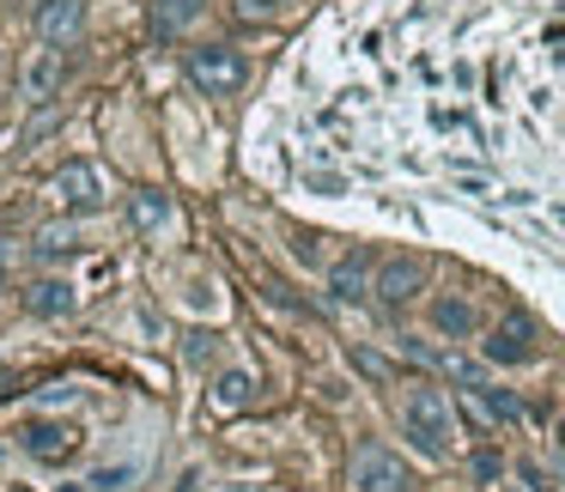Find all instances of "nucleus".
<instances>
[{
	"label": "nucleus",
	"instance_id": "obj_1",
	"mask_svg": "<svg viewBox=\"0 0 565 492\" xmlns=\"http://www.w3.org/2000/svg\"><path fill=\"white\" fill-rule=\"evenodd\" d=\"M401 426H408V438L420 444V456H450V444H457V407H450V396L444 389H413L408 407H401Z\"/></svg>",
	"mask_w": 565,
	"mask_h": 492
},
{
	"label": "nucleus",
	"instance_id": "obj_2",
	"mask_svg": "<svg viewBox=\"0 0 565 492\" xmlns=\"http://www.w3.org/2000/svg\"><path fill=\"white\" fill-rule=\"evenodd\" d=\"M189 79H195L207 98H237V92H244V79H249V67H244V55H237V49L201 43L195 55H189Z\"/></svg>",
	"mask_w": 565,
	"mask_h": 492
},
{
	"label": "nucleus",
	"instance_id": "obj_3",
	"mask_svg": "<svg viewBox=\"0 0 565 492\" xmlns=\"http://www.w3.org/2000/svg\"><path fill=\"white\" fill-rule=\"evenodd\" d=\"M352 492H408L413 475H408V462L396 456V450H383V444H359L352 450Z\"/></svg>",
	"mask_w": 565,
	"mask_h": 492
},
{
	"label": "nucleus",
	"instance_id": "obj_4",
	"mask_svg": "<svg viewBox=\"0 0 565 492\" xmlns=\"http://www.w3.org/2000/svg\"><path fill=\"white\" fill-rule=\"evenodd\" d=\"M49 195L62 200L67 213H98V207H104V177H98V165H92V158H74V165H62V170H55Z\"/></svg>",
	"mask_w": 565,
	"mask_h": 492
},
{
	"label": "nucleus",
	"instance_id": "obj_5",
	"mask_svg": "<svg viewBox=\"0 0 565 492\" xmlns=\"http://www.w3.org/2000/svg\"><path fill=\"white\" fill-rule=\"evenodd\" d=\"M487 359L492 365H529L535 359V323L523 316V310H511V316L487 335Z\"/></svg>",
	"mask_w": 565,
	"mask_h": 492
},
{
	"label": "nucleus",
	"instance_id": "obj_6",
	"mask_svg": "<svg viewBox=\"0 0 565 492\" xmlns=\"http://www.w3.org/2000/svg\"><path fill=\"white\" fill-rule=\"evenodd\" d=\"M371 293L383 305H408L413 293H426V262H413V256H389V262L371 274Z\"/></svg>",
	"mask_w": 565,
	"mask_h": 492
},
{
	"label": "nucleus",
	"instance_id": "obj_7",
	"mask_svg": "<svg viewBox=\"0 0 565 492\" xmlns=\"http://www.w3.org/2000/svg\"><path fill=\"white\" fill-rule=\"evenodd\" d=\"M25 450H31L37 462H67L79 450V431L62 426V419H31V426H25Z\"/></svg>",
	"mask_w": 565,
	"mask_h": 492
},
{
	"label": "nucleus",
	"instance_id": "obj_8",
	"mask_svg": "<svg viewBox=\"0 0 565 492\" xmlns=\"http://www.w3.org/2000/svg\"><path fill=\"white\" fill-rule=\"evenodd\" d=\"M329 293H335L341 305H365L371 298V256L365 249H352V256H341V262L329 268Z\"/></svg>",
	"mask_w": 565,
	"mask_h": 492
},
{
	"label": "nucleus",
	"instance_id": "obj_9",
	"mask_svg": "<svg viewBox=\"0 0 565 492\" xmlns=\"http://www.w3.org/2000/svg\"><path fill=\"white\" fill-rule=\"evenodd\" d=\"M79 25H86V0H43V13H37V31H43V43H74Z\"/></svg>",
	"mask_w": 565,
	"mask_h": 492
},
{
	"label": "nucleus",
	"instance_id": "obj_10",
	"mask_svg": "<svg viewBox=\"0 0 565 492\" xmlns=\"http://www.w3.org/2000/svg\"><path fill=\"white\" fill-rule=\"evenodd\" d=\"M62 74H67V62H62V49L49 43V49H37L31 62H25V98H55V86H62Z\"/></svg>",
	"mask_w": 565,
	"mask_h": 492
},
{
	"label": "nucleus",
	"instance_id": "obj_11",
	"mask_svg": "<svg viewBox=\"0 0 565 492\" xmlns=\"http://www.w3.org/2000/svg\"><path fill=\"white\" fill-rule=\"evenodd\" d=\"M74 286L67 280H37V286H25V310L31 316H74Z\"/></svg>",
	"mask_w": 565,
	"mask_h": 492
},
{
	"label": "nucleus",
	"instance_id": "obj_12",
	"mask_svg": "<svg viewBox=\"0 0 565 492\" xmlns=\"http://www.w3.org/2000/svg\"><path fill=\"white\" fill-rule=\"evenodd\" d=\"M432 323H438L450 340H468L474 328H480V316H474L468 298H438V305H432Z\"/></svg>",
	"mask_w": 565,
	"mask_h": 492
},
{
	"label": "nucleus",
	"instance_id": "obj_13",
	"mask_svg": "<svg viewBox=\"0 0 565 492\" xmlns=\"http://www.w3.org/2000/svg\"><path fill=\"white\" fill-rule=\"evenodd\" d=\"M195 13H201V0H153V31L177 37V31H189V18Z\"/></svg>",
	"mask_w": 565,
	"mask_h": 492
},
{
	"label": "nucleus",
	"instance_id": "obj_14",
	"mask_svg": "<svg viewBox=\"0 0 565 492\" xmlns=\"http://www.w3.org/2000/svg\"><path fill=\"white\" fill-rule=\"evenodd\" d=\"M474 396V407H487L492 419H504V426H517L523 419V401L511 396V389H492V384H480V389H468Z\"/></svg>",
	"mask_w": 565,
	"mask_h": 492
},
{
	"label": "nucleus",
	"instance_id": "obj_15",
	"mask_svg": "<svg viewBox=\"0 0 565 492\" xmlns=\"http://www.w3.org/2000/svg\"><path fill=\"white\" fill-rule=\"evenodd\" d=\"M128 219H134V225H158V219H165V195H158V189H140V195L128 200Z\"/></svg>",
	"mask_w": 565,
	"mask_h": 492
},
{
	"label": "nucleus",
	"instance_id": "obj_16",
	"mask_svg": "<svg viewBox=\"0 0 565 492\" xmlns=\"http://www.w3.org/2000/svg\"><path fill=\"white\" fill-rule=\"evenodd\" d=\"M438 371H450L462 389H480V384H487V377H480V365H474V359H462V353H438Z\"/></svg>",
	"mask_w": 565,
	"mask_h": 492
},
{
	"label": "nucleus",
	"instance_id": "obj_17",
	"mask_svg": "<svg viewBox=\"0 0 565 492\" xmlns=\"http://www.w3.org/2000/svg\"><path fill=\"white\" fill-rule=\"evenodd\" d=\"M74 249V225H43L37 231V256H67Z\"/></svg>",
	"mask_w": 565,
	"mask_h": 492
},
{
	"label": "nucleus",
	"instance_id": "obj_18",
	"mask_svg": "<svg viewBox=\"0 0 565 492\" xmlns=\"http://www.w3.org/2000/svg\"><path fill=\"white\" fill-rule=\"evenodd\" d=\"M219 407H249V377H237V371H231V377H219Z\"/></svg>",
	"mask_w": 565,
	"mask_h": 492
},
{
	"label": "nucleus",
	"instance_id": "obj_19",
	"mask_svg": "<svg viewBox=\"0 0 565 492\" xmlns=\"http://www.w3.org/2000/svg\"><path fill=\"white\" fill-rule=\"evenodd\" d=\"M474 475H480V480H499V456H492V450H480V456H474Z\"/></svg>",
	"mask_w": 565,
	"mask_h": 492
},
{
	"label": "nucleus",
	"instance_id": "obj_20",
	"mask_svg": "<svg viewBox=\"0 0 565 492\" xmlns=\"http://www.w3.org/2000/svg\"><path fill=\"white\" fill-rule=\"evenodd\" d=\"M55 128V109H43V116H31V128H25V140H37V134H49Z\"/></svg>",
	"mask_w": 565,
	"mask_h": 492
},
{
	"label": "nucleus",
	"instance_id": "obj_21",
	"mask_svg": "<svg viewBox=\"0 0 565 492\" xmlns=\"http://www.w3.org/2000/svg\"><path fill=\"white\" fill-rule=\"evenodd\" d=\"M214 353V335H189V359H207Z\"/></svg>",
	"mask_w": 565,
	"mask_h": 492
},
{
	"label": "nucleus",
	"instance_id": "obj_22",
	"mask_svg": "<svg viewBox=\"0 0 565 492\" xmlns=\"http://www.w3.org/2000/svg\"><path fill=\"white\" fill-rule=\"evenodd\" d=\"M7 256H13V249H7V237H0V268H7Z\"/></svg>",
	"mask_w": 565,
	"mask_h": 492
},
{
	"label": "nucleus",
	"instance_id": "obj_23",
	"mask_svg": "<svg viewBox=\"0 0 565 492\" xmlns=\"http://www.w3.org/2000/svg\"><path fill=\"white\" fill-rule=\"evenodd\" d=\"M560 450H565V419H560Z\"/></svg>",
	"mask_w": 565,
	"mask_h": 492
},
{
	"label": "nucleus",
	"instance_id": "obj_24",
	"mask_svg": "<svg viewBox=\"0 0 565 492\" xmlns=\"http://www.w3.org/2000/svg\"><path fill=\"white\" fill-rule=\"evenodd\" d=\"M256 7H280V0H256Z\"/></svg>",
	"mask_w": 565,
	"mask_h": 492
},
{
	"label": "nucleus",
	"instance_id": "obj_25",
	"mask_svg": "<svg viewBox=\"0 0 565 492\" xmlns=\"http://www.w3.org/2000/svg\"><path fill=\"white\" fill-rule=\"evenodd\" d=\"M62 492H79V487H62Z\"/></svg>",
	"mask_w": 565,
	"mask_h": 492
}]
</instances>
